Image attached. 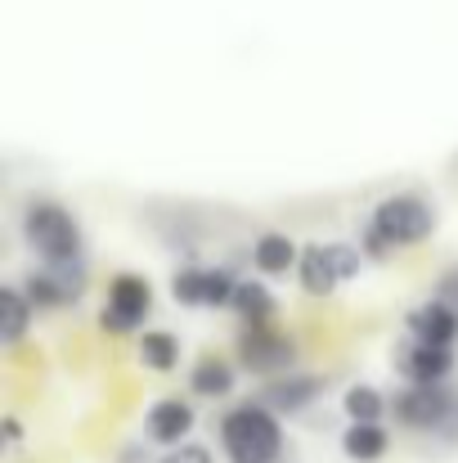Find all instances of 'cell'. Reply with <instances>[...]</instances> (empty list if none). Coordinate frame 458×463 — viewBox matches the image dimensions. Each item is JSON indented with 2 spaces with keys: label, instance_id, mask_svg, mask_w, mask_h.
<instances>
[{
  "label": "cell",
  "instance_id": "cell-15",
  "mask_svg": "<svg viewBox=\"0 0 458 463\" xmlns=\"http://www.w3.org/2000/svg\"><path fill=\"white\" fill-rule=\"evenodd\" d=\"M314 392H319V383H314V378H288V383L270 387V392H266V401H270V405H279V410H302Z\"/></svg>",
  "mask_w": 458,
  "mask_h": 463
},
{
  "label": "cell",
  "instance_id": "cell-13",
  "mask_svg": "<svg viewBox=\"0 0 458 463\" xmlns=\"http://www.w3.org/2000/svg\"><path fill=\"white\" fill-rule=\"evenodd\" d=\"M346 455L355 463H373L387 455V432L378 428V423H351V432H346Z\"/></svg>",
  "mask_w": 458,
  "mask_h": 463
},
{
  "label": "cell",
  "instance_id": "cell-1",
  "mask_svg": "<svg viewBox=\"0 0 458 463\" xmlns=\"http://www.w3.org/2000/svg\"><path fill=\"white\" fill-rule=\"evenodd\" d=\"M220 441H225L229 463H275L279 450H284L279 423H275L266 410H257V405L234 410V414L220 423Z\"/></svg>",
  "mask_w": 458,
  "mask_h": 463
},
{
  "label": "cell",
  "instance_id": "cell-16",
  "mask_svg": "<svg viewBox=\"0 0 458 463\" xmlns=\"http://www.w3.org/2000/svg\"><path fill=\"white\" fill-rule=\"evenodd\" d=\"M234 387V373L220 364V360H202L198 369H193V392H202V396H225Z\"/></svg>",
  "mask_w": 458,
  "mask_h": 463
},
{
  "label": "cell",
  "instance_id": "cell-21",
  "mask_svg": "<svg viewBox=\"0 0 458 463\" xmlns=\"http://www.w3.org/2000/svg\"><path fill=\"white\" fill-rule=\"evenodd\" d=\"M157 463H211V455L202 446H175L166 459H157Z\"/></svg>",
  "mask_w": 458,
  "mask_h": 463
},
{
  "label": "cell",
  "instance_id": "cell-3",
  "mask_svg": "<svg viewBox=\"0 0 458 463\" xmlns=\"http://www.w3.org/2000/svg\"><path fill=\"white\" fill-rule=\"evenodd\" d=\"M27 239L50 261H77V248H81L77 221L63 207H54V203H41V207L27 212Z\"/></svg>",
  "mask_w": 458,
  "mask_h": 463
},
{
  "label": "cell",
  "instance_id": "cell-7",
  "mask_svg": "<svg viewBox=\"0 0 458 463\" xmlns=\"http://www.w3.org/2000/svg\"><path fill=\"white\" fill-rule=\"evenodd\" d=\"M396 414L409 428H436L450 414V396H445V387H409L396 396Z\"/></svg>",
  "mask_w": 458,
  "mask_h": 463
},
{
  "label": "cell",
  "instance_id": "cell-12",
  "mask_svg": "<svg viewBox=\"0 0 458 463\" xmlns=\"http://www.w3.org/2000/svg\"><path fill=\"white\" fill-rule=\"evenodd\" d=\"M189 428H193V410H189V405H180V401H157V405H153V414H149L153 441L175 446V441L189 437Z\"/></svg>",
  "mask_w": 458,
  "mask_h": 463
},
{
  "label": "cell",
  "instance_id": "cell-9",
  "mask_svg": "<svg viewBox=\"0 0 458 463\" xmlns=\"http://www.w3.org/2000/svg\"><path fill=\"white\" fill-rule=\"evenodd\" d=\"M400 364L414 378V387H436L450 373V351L445 346H427V342H409L400 351Z\"/></svg>",
  "mask_w": 458,
  "mask_h": 463
},
{
  "label": "cell",
  "instance_id": "cell-20",
  "mask_svg": "<svg viewBox=\"0 0 458 463\" xmlns=\"http://www.w3.org/2000/svg\"><path fill=\"white\" fill-rule=\"evenodd\" d=\"M145 364H149V369H171V364H175V342H171V333H145Z\"/></svg>",
  "mask_w": 458,
  "mask_h": 463
},
{
  "label": "cell",
  "instance_id": "cell-5",
  "mask_svg": "<svg viewBox=\"0 0 458 463\" xmlns=\"http://www.w3.org/2000/svg\"><path fill=\"white\" fill-rule=\"evenodd\" d=\"M145 310H149V284L136 279V275H122V279H113V288H108L104 328H108V333H131V328L145 319Z\"/></svg>",
  "mask_w": 458,
  "mask_h": 463
},
{
  "label": "cell",
  "instance_id": "cell-4",
  "mask_svg": "<svg viewBox=\"0 0 458 463\" xmlns=\"http://www.w3.org/2000/svg\"><path fill=\"white\" fill-rule=\"evenodd\" d=\"M302 284L310 293H332L337 279H351L360 270V252L355 248H341V243H328V248H305L302 252Z\"/></svg>",
  "mask_w": 458,
  "mask_h": 463
},
{
  "label": "cell",
  "instance_id": "cell-18",
  "mask_svg": "<svg viewBox=\"0 0 458 463\" xmlns=\"http://www.w3.org/2000/svg\"><path fill=\"white\" fill-rule=\"evenodd\" d=\"M0 307H5V342H18L27 333V302H23V293L5 288L0 293Z\"/></svg>",
  "mask_w": 458,
  "mask_h": 463
},
{
  "label": "cell",
  "instance_id": "cell-17",
  "mask_svg": "<svg viewBox=\"0 0 458 463\" xmlns=\"http://www.w3.org/2000/svg\"><path fill=\"white\" fill-rule=\"evenodd\" d=\"M346 414H351L355 423H378L382 396H378L373 387H351V392H346Z\"/></svg>",
  "mask_w": 458,
  "mask_h": 463
},
{
  "label": "cell",
  "instance_id": "cell-11",
  "mask_svg": "<svg viewBox=\"0 0 458 463\" xmlns=\"http://www.w3.org/2000/svg\"><path fill=\"white\" fill-rule=\"evenodd\" d=\"M409 328H414V342H427V346H450V337L458 333L454 307H445V302H432V307L414 310Z\"/></svg>",
  "mask_w": 458,
  "mask_h": 463
},
{
  "label": "cell",
  "instance_id": "cell-10",
  "mask_svg": "<svg viewBox=\"0 0 458 463\" xmlns=\"http://www.w3.org/2000/svg\"><path fill=\"white\" fill-rule=\"evenodd\" d=\"M243 360H248L252 369H288V364H293V342H284V337H275L270 328L252 324L248 337H243Z\"/></svg>",
  "mask_w": 458,
  "mask_h": 463
},
{
  "label": "cell",
  "instance_id": "cell-14",
  "mask_svg": "<svg viewBox=\"0 0 458 463\" xmlns=\"http://www.w3.org/2000/svg\"><path fill=\"white\" fill-rule=\"evenodd\" d=\"M293 261H297V248H293L284 234H266V239L257 243V266H261V270L279 275V270H288Z\"/></svg>",
  "mask_w": 458,
  "mask_h": 463
},
{
  "label": "cell",
  "instance_id": "cell-6",
  "mask_svg": "<svg viewBox=\"0 0 458 463\" xmlns=\"http://www.w3.org/2000/svg\"><path fill=\"white\" fill-rule=\"evenodd\" d=\"M81 288H86V275H81V266H77V261H50L41 275H32V279H27V293H32V302H41V307L77 302V298H81Z\"/></svg>",
  "mask_w": 458,
  "mask_h": 463
},
{
  "label": "cell",
  "instance_id": "cell-2",
  "mask_svg": "<svg viewBox=\"0 0 458 463\" xmlns=\"http://www.w3.org/2000/svg\"><path fill=\"white\" fill-rule=\"evenodd\" d=\"M436 225L432 207L423 198H387L378 212H373V248H387V243H418L427 239Z\"/></svg>",
  "mask_w": 458,
  "mask_h": 463
},
{
  "label": "cell",
  "instance_id": "cell-19",
  "mask_svg": "<svg viewBox=\"0 0 458 463\" xmlns=\"http://www.w3.org/2000/svg\"><path fill=\"white\" fill-rule=\"evenodd\" d=\"M234 307L243 310L252 324H261V319L275 310V302H270V293H266V288H257V284H243V288H234Z\"/></svg>",
  "mask_w": 458,
  "mask_h": 463
},
{
  "label": "cell",
  "instance_id": "cell-8",
  "mask_svg": "<svg viewBox=\"0 0 458 463\" xmlns=\"http://www.w3.org/2000/svg\"><path fill=\"white\" fill-rule=\"evenodd\" d=\"M171 288H175V298L189 302V307H225V302H234L229 279L216 275V270H180Z\"/></svg>",
  "mask_w": 458,
  "mask_h": 463
}]
</instances>
